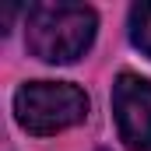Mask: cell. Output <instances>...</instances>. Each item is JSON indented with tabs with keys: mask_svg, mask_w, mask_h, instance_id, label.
I'll use <instances>...</instances> for the list:
<instances>
[{
	"mask_svg": "<svg viewBox=\"0 0 151 151\" xmlns=\"http://www.w3.org/2000/svg\"><path fill=\"white\" fill-rule=\"evenodd\" d=\"M99 18L84 4H32L25 21V46L42 63H74L95 42Z\"/></svg>",
	"mask_w": 151,
	"mask_h": 151,
	"instance_id": "cell-1",
	"label": "cell"
},
{
	"mask_svg": "<svg viewBox=\"0 0 151 151\" xmlns=\"http://www.w3.org/2000/svg\"><path fill=\"white\" fill-rule=\"evenodd\" d=\"M14 116L28 134L49 137L88 116V95L70 81H28L14 91Z\"/></svg>",
	"mask_w": 151,
	"mask_h": 151,
	"instance_id": "cell-2",
	"label": "cell"
},
{
	"mask_svg": "<svg viewBox=\"0 0 151 151\" xmlns=\"http://www.w3.org/2000/svg\"><path fill=\"white\" fill-rule=\"evenodd\" d=\"M113 116L119 141L130 151H151V81L141 74H123L113 84Z\"/></svg>",
	"mask_w": 151,
	"mask_h": 151,
	"instance_id": "cell-3",
	"label": "cell"
},
{
	"mask_svg": "<svg viewBox=\"0 0 151 151\" xmlns=\"http://www.w3.org/2000/svg\"><path fill=\"white\" fill-rule=\"evenodd\" d=\"M130 42L151 56V0H141L130 7Z\"/></svg>",
	"mask_w": 151,
	"mask_h": 151,
	"instance_id": "cell-4",
	"label": "cell"
}]
</instances>
